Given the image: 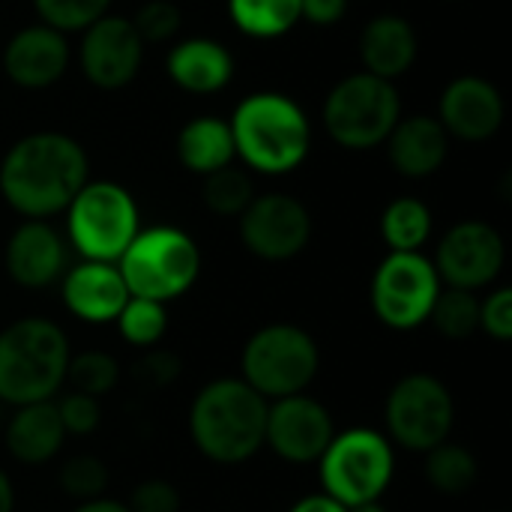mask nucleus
<instances>
[{
	"label": "nucleus",
	"instance_id": "nucleus-1",
	"mask_svg": "<svg viewBox=\"0 0 512 512\" xmlns=\"http://www.w3.org/2000/svg\"><path fill=\"white\" fill-rule=\"evenodd\" d=\"M84 147L66 132L18 138L0 162V195L24 219H51L90 180Z\"/></svg>",
	"mask_w": 512,
	"mask_h": 512
},
{
	"label": "nucleus",
	"instance_id": "nucleus-2",
	"mask_svg": "<svg viewBox=\"0 0 512 512\" xmlns=\"http://www.w3.org/2000/svg\"><path fill=\"white\" fill-rule=\"evenodd\" d=\"M234 153L249 171L282 177L297 171L312 147V123L306 111L279 90L249 93L228 120Z\"/></svg>",
	"mask_w": 512,
	"mask_h": 512
},
{
	"label": "nucleus",
	"instance_id": "nucleus-3",
	"mask_svg": "<svg viewBox=\"0 0 512 512\" xmlns=\"http://www.w3.org/2000/svg\"><path fill=\"white\" fill-rule=\"evenodd\" d=\"M267 399L243 378H219L189 405V438L216 465H243L264 447Z\"/></svg>",
	"mask_w": 512,
	"mask_h": 512
},
{
	"label": "nucleus",
	"instance_id": "nucleus-4",
	"mask_svg": "<svg viewBox=\"0 0 512 512\" xmlns=\"http://www.w3.org/2000/svg\"><path fill=\"white\" fill-rule=\"evenodd\" d=\"M69 339L48 318H21L0 330V402H48L66 384Z\"/></svg>",
	"mask_w": 512,
	"mask_h": 512
},
{
	"label": "nucleus",
	"instance_id": "nucleus-5",
	"mask_svg": "<svg viewBox=\"0 0 512 512\" xmlns=\"http://www.w3.org/2000/svg\"><path fill=\"white\" fill-rule=\"evenodd\" d=\"M129 297L171 303L183 297L201 276L198 243L174 225L141 228L117 261Z\"/></svg>",
	"mask_w": 512,
	"mask_h": 512
},
{
	"label": "nucleus",
	"instance_id": "nucleus-6",
	"mask_svg": "<svg viewBox=\"0 0 512 512\" xmlns=\"http://www.w3.org/2000/svg\"><path fill=\"white\" fill-rule=\"evenodd\" d=\"M63 213L66 237L84 261L117 264L141 231V213L132 192L114 180H87Z\"/></svg>",
	"mask_w": 512,
	"mask_h": 512
},
{
	"label": "nucleus",
	"instance_id": "nucleus-7",
	"mask_svg": "<svg viewBox=\"0 0 512 512\" xmlns=\"http://www.w3.org/2000/svg\"><path fill=\"white\" fill-rule=\"evenodd\" d=\"M318 369V342L297 324H267L255 330L240 354V378L267 402L306 393Z\"/></svg>",
	"mask_w": 512,
	"mask_h": 512
},
{
	"label": "nucleus",
	"instance_id": "nucleus-8",
	"mask_svg": "<svg viewBox=\"0 0 512 512\" xmlns=\"http://www.w3.org/2000/svg\"><path fill=\"white\" fill-rule=\"evenodd\" d=\"M318 462L324 495L336 498L342 507L381 501L396 474V453L390 438L363 426L336 432Z\"/></svg>",
	"mask_w": 512,
	"mask_h": 512
},
{
	"label": "nucleus",
	"instance_id": "nucleus-9",
	"mask_svg": "<svg viewBox=\"0 0 512 512\" xmlns=\"http://www.w3.org/2000/svg\"><path fill=\"white\" fill-rule=\"evenodd\" d=\"M402 117V99L393 81L369 72L342 78L324 102V129L345 150L381 147Z\"/></svg>",
	"mask_w": 512,
	"mask_h": 512
},
{
	"label": "nucleus",
	"instance_id": "nucleus-10",
	"mask_svg": "<svg viewBox=\"0 0 512 512\" xmlns=\"http://www.w3.org/2000/svg\"><path fill=\"white\" fill-rule=\"evenodd\" d=\"M456 420V405L444 381L426 372L405 375L393 384L384 402V426L390 444L429 453L432 447L450 441Z\"/></svg>",
	"mask_w": 512,
	"mask_h": 512
},
{
	"label": "nucleus",
	"instance_id": "nucleus-11",
	"mask_svg": "<svg viewBox=\"0 0 512 512\" xmlns=\"http://www.w3.org/2000/svg\"><path fill=\"white\" fill-rule=\"evenodd\" d=\"M441 294V279L423 252H390L369 288V300L375 309V318L399 333L417 330L429 321V312Z\"/></svg>",
	"mask_w": 512,
	"mask_h": 512
},
{
	"label": "nucleus",
	"instance_id": "nucleus-12",
	"mask_svg": "<svg viewBox=\"0 0 512 512\" xmlns=\"http://www.w3.org/2000/svg\"><path fill=\"white\" fill-rule=\"evenodd\" d=\"M237 219L243 246L261 261H291L312 240V216L306 204L285 192L255 195Z\"/></svg>",
	"mask_w": 512,
	"mask_h": 512
},
{
	"label": "nucleus",
	"instance_id": "nucleus-13",
	"mask_svg": "<svg viewBox=\"0 0 512 512\" xmlns=\"http://www.w3.org/2000/svg\"><path fill=\"white\" fill-rule=\"evenodd\" d=\"M507 261V246L498 228L480 219H468L453 225L435 252V270L441 285L447 288H462V291H480L489 288Z\"/></svg>",
	"mask_w": 512,
	"mask_h": 512
},
{
	"label": "nucleus",
	"instance_id": "nucleus-14",
	"mask_svg": "<svg viewBox=\"0 0 512 512\" xmlns=\"http://www.w3.org/2000/svg\"><path fill=\"white\" fill-rule=\"evenodd\" d=\"M336 435L330 411L306 396H285L267 405V426H264V447H270L282 462L291 465H312L324 456Z\"/></svg>",
	"mask_w": 512,
	"mask_h": 512
},
{
	"label": "nucleus",
	"instance_id": "nucleus-15",
	"mask_svg": "<svg viewBox=\"0 0 512 512\" xmlns=\"http://www.w3.org/2000/svg\"><path fill=\"white\" fill-rule=\"evenodd\" d=\"M81 72L99 90H120L141 72L144 42L132 21L123 15H102L84 27L81 39Z\"/></svg>",
	"mask_w": 512,
	"mask_h": 512
},
{
	"label": "nucleus",
	"instance_id": "nucleus-16",
	"mask_svg": "<svg viewBox=\"0 0 512 512\" xmlns=\"http://www.w3.org/2000/svg\"><path fill=\"white\" fill-rule=\"evenodd\" d=\"M447 135L459 141H489L504 123V99L498 87L480 75H462L441 93V120Z\"/></svg>",
	"mask_w": 512,
	"mask_h": 512
},
{
	"label": "nucleus",
	"instance_id": "nucleus-17",
	"mask_svg": "<svg viewBox=\"0 0 512 512\" xmlns=\"http://www.w3.org/2000/svg\"><path fill=\"white\" fill-rule=\"evenodd\" d=\"M69 69V42L66 33L48 24L21 27L3 48V72L12 84L27 90L51 87Z\"/></svg>",
	"mask_w": 512,
	"mask_h": 512
},
{
	"label": "nucleus",
	"instance_id": "nucleus-18",
	"mask_svg": "<svg viewBox=\"0 0 512 512\" xmlns=\"http://www.w3.org/2000/svg\"><path fill=\"white\" fill-rule=\"evenodd\" d=\"M66 240L45 219H24L3 252L6 273L21 288H48L66 273Z\"/></svg>",
	"mask_w": 512,
	"mask_h": 512
},
{
	"label": "nucleus",
	"instance_id": "nucleus-19",
	"mask_svg": "<svg viewBox=\"0 0 512 512\" xmlns=\"http://www.w3.org/2000/svg\"><path fill=\"white\" fill-rule=\"evenodd\" d=\"M63 306L84 324H111L129 300V288L108 261H81L60 279Z\"/></svg>",
	"mask_w": 512,
	"mask_h": 512
},
{
	"label": "nucleus",
	"instance_id": "nucleus-20",
	"mask_svg": "<svg viewBox=\"0 0 512 512\" xmlns=\"http://www.w3.org/2000/svg\"><path fill=\"white\" fill-rule=\"evenodd\" d=\"M165 72L168 78L195 96L216 93L231 84L234 78V57L231 51L210 36H189L171 45L165 57Z\"/></svg>",
	"mask_w": 512,
	"mask_h": 512
},
{
	"label": "nucleus",
	"instance_id": "nucleus-21",
	"mask_svg": "<svg viewBox=\"0 0 512 512\" xmlns=\"http://www.w3.org/2000/svg\"><path fill=\"white\" fill-rule=\"evenodd\" d=\"M384 144L393 168L402 177L420 180V177H432L444 165L450 150V135L444 132L438 117L414 114V117H399V123L393 126Z\"/></svg>",
	"mask_w": 512,
	"mask_h": 512
},
{
	"label": "nucleus",
	"instance_id": "nucleus-22",
	"mask_svg": "<svg viewBox=\"0 0 512 512\" xmlns=\"http://www.w3.org/2000/svg\"><path fill=\"white\" fill-rule=\"evenodd\" d=\"M417 48H420L417 30L411 27L408 18L393 15V12L375 15L360 33L363 72L384 78V81H396L414 66Z\"/></svg>",
	"mask_w": 512,
	"mask_h": 512
},
{
	"label": "nucleus",
	"instance_id": "nucleus-23",
	"mask_svg": "<svg viewBox=\"0 0 512 512\" xmlns=\"http://www.w3.org/2000/svg\"><path fill=\"white\" fill-rule=\"evenodd\" d=\"M6 453L21 462V465H48L63 441V423L57 417L54 399L48 402H33V405H18L15 414L6 423Z\"/></svg>",
	"mask_w": 512,
	"mask_h": 512
},
{
	"label": "nucleus",
	"instance_id": "nucleus-24",
	"mask_svg": "<svg viewBox=\"0 0 512 512\" xmlns=\"http://www.w3.org/2000/svg\"><path fill=\"white\" fill-rule=\"evenodd\" d=\"M177 159L192 174H213L225 165H234V138L228 120L219 117H195L177 132Z\"/></svg>",
	"mask_w": 512,
	"mask_h": 512
},
{
	"label": "nucleus",
	"instance_id": "nucleus-25",
	"mask_svg": "<svg viewBox=\"0 0 512 512\" xmlns=\"http://www.w3.org/2000/svg\"><path fill=\"white\" fill-rule=\"evenodd\" d=\"M234 27L252 39H279L300 21V0H228Z\"/></svg>",
	"mask_w": 512,
	"mask_h": 512
},
{
	"label": "nucleus",
	"instance_id": "nucleus-26",
	"mask_svg": "<svg viewBox=\"0 0 512 512\" xmlns=\"http://www.w3.org/2000/svg\"><path fill=\"white\" fill-rule=\"evenodd\" d=\"M381 237L390 252H420L432 237V210L420 198H396L381 213Z\"/></svg>",
	"mask_w": 512,
	"mask_h": 512
},
{
	"label": "nucleus",
	"instance_id": "nucleus-27",
	"mask_svg": "<svg viewBox=\"0 0 512 512\" xmlns=\"http://www.w3.org/2000/svg\"><path fill=\"white\" fill-rule=\"evenodd\" d=\"M426 480L438 495L459 498L477 483V459L462 444H438L426 453Z\"/></svg>",
	"mask_w": 512,
	"mask_h": 512
},
{
	"label": "nucleus",
	"instance_id": "nucleus-28",
	"mask_svg": "<svg viewBox=\"0 0 512 512\" xmlns=\"http://www.w3.org/2000/svg\"><path fill=\"white\" fill-rule=\"evenodd\" d=\"M429 321L444 339H453V342L471 339L480 330V297L462 288H441L429 312Z\"/></svg>",
	"mask_w": 512,
	"mask_h": 512
},
{
	"label": "nucleus",
	"instance_id": "nucleus-29",
	"mask_svg": "<svg viewBox=\"0 0 512 512\" xmlns=\"http://www.w3.org/2000/svg\"><path fill=\"white\" fill-rule=\"evenodd\" d=\"M201 198H204L207 210L216 216H240L255 198V183H252L249 171H243L237 165H225L204 177Z\"/></svg>",
	"mask_w": 512,
	"mask_h": 512
},
{
	"label": "nucleus",
	"instance_id": "nucleus-30",
	"mask_svg": "<svg viewBox=\"0 0 512 512\" xmlns=\"http://www.w3.org/2000/svg\"><path fill=\"white\" fill-rule=\"evenodd\" d=\"M114 324L129 345L153 348L162 342V336L168 330V309H165V303H156V300L129 297L126 306L120 309V315L114 318Z\"/></svg>",
	"mask_w": 512,
	"mask_h": 512
},
{
	"label": "nucleus",
	"instance_id": "nucleus-31",
	"mask_svg": "<svg viewBox=\"0 0 512 512\" xmlns=\"http://www.w3.org/2000/svg\"><path fill=\"white\" fill-rule=\"evenodd\" d=\"M66 381L72 384L75 393H87L93 399H102V396H108L117 387L120 366L105 351H81V354L69 357Z\"/></svg>",
	"mask_w": 512,
	"mask_h": 512
},
{
	"label": "nucleus",
	"instance_id": "nucleus-32",
	"mask_svg": "<svg viewBox=\"0 0 512 512\" xmlns=\"http://www.w3.org/2000/svg\"><path fill=\"white\" fill-rule=\"evenodd\" d=\"M57 480H60V489L69 498H75L78 504H84V501L105 498V489L111 483V474H108L105 462L96 459V456H72L69 462H63Z\"/></svg>",
	"mask_w": 512,
	"mask_h": 512
},
{
	"label": "nucleus",
	"instance_id": "nucleus-33",
	"mask_svg": "<svg viewBox=\"0 0 512 512\" xmlns=\"http://www.w3.org/2000/svg\"><path fill=\"white\" fill-rule=\"evenodd\" d=\"M42 24L60 30V33H72V30H84L93 21H99L102 15H108L111 0H33Z\"/></svg>",
	"mask_w": 512,
	"mask_h": 512
},
{
	"label": "nucleus",
	"instance_id": "nucleus-34",
	"mask_svg": "<svg viewBox=\"0 0 512 512\" xmlns=\"http://www.w3.org/2000/svg\"><path fill=\"white\" fill-rule=\"evenodd\" d=\"M180 24H183V12L171 0H147L135 12V18H132V27L141 36L144 45L147 42H168V39H174Z\"/></svg>",
	"mask_w": 512,
	"mask_h": 512
},
{
	"label": "nucleus",
	"instance_id": "nucleus-35",
	"mask_svg": "<svg viewBox=\"0 0 512 512\" xmlns=\"http://www.w3.org/2000/svg\"><path fill=\"white\" fill-rule=\"evenodd\" d=\"M57 405V417L63 423L66 435H93L102 423V408L99 399L87 396V393H66Z\"/></svg>",
	"mask_w": 512,
	"mask_h": 512
},
{
	"label": "nucleus",
	"instance_id": "nucleus-36",
	"mask_svg": "<svg viewBox=\"0 0 512 512\" xmlns=\"http://www.w3.org/2000/svg\"><path fill=\"white\" fill-rule=\"evenodd\" d=\"M480 330L495 342L512 339V291L495 288L486 300H480Z\"/></svg>",
	"mask_w": 512,
	"mask_h": 512
},
{
	"label": "nucleus",
	"instance_id": "nucleus-37",
	"mask_svg": "<svg viewBox=\"0 0 512 512\" xmlns=\"http://www.w3.org/2000/svg\"><path fill=\"white\" fill-rule=\"evenodd\" d=\"M129 512H180V492L168 480H144L132 489Z\"/></svg>",
	"mask_w": 512,
	"mask_h": 512
},
{
	"label": "nucleus",
	"instance_id": "nucleus-38",
	"mask_svg": "<svg viewBox=\"0 0 512 512\" xmlns=\"http://www.w3.org/2000/svg\"><path fill=\"white\" fill-rule=\"evenodd\" d=\"M348 0H300V21L306 18L309 24L318 27H333L345 18Z\"/></svg>",
	"mask_w": 512,
	"mask_h": 512
},
{
	"label": "nucleus",
	"instance_id": "nucleus-39",
	"mask_svg": "<svg viewBox=\"0 0 512 512\" xmlns=\"http://www.w3.org/2000/svg\"><path fill=\"white\" fill-rule=\"evenodd\" d=\"M141 375H144L150 384L162 387V384H168V381H174V378L180 375V360H174V357L165 354V351H153V354L141 363Z\"/></svg>",
	"mask_w": 512,
	"mask_h": 512
},
{
	"label": "nucleus",
	"instance_id": "nucleus-40",
	"mask_svg": "<svg viewBox=\"0 0 512 512\" xmlns=\"http://www.w3.org/2000/svg\"><path fill=\"white\" fill-rule=\"evenodd\" d=\"M288 512H348V507H342L336 498H330V495H306V498H300L294 507Z\"/></svg>",
	"mask_w": 512,
	"mask_h": 512
},
{
	"label": "nucleus",
	"instance_id": "nucleus-41",
	"mask_svg": "<svg viewBox=\"0 0 512 512\" xmlns=\"http://www.w3.org/2000/svg\"><path fill=\"white\" fill-rule=\"evenodd\" d=\"M72 512H129V507L123 501H114V498H96V501L78 504Z\"/></svg>",
	"mask_w": 512,
	"mask_h": 512
},
{
	"label": "nucleus",
	"instance_id": "nucleus-42",
	"mask_svg": "<svg viewBox=\"0 0 512 512\" xmlns=\"http://www.w3.org/2000/svg\"><path fill=\"white\" fill-rule=\"evenodd\" d=\"M15 510V489H12V480L9 474L0 468V512Z\"/></svg>",
	"mask_w": 512,
	"mask_h": 512
},
{
	"label": "nucleus",
	"instance_id": "nucleus-43",
	"mask_svg": "<svg viewBox=\"0 0 512 512\" xmlns=\"http://www.w3.org/2000/svg\"><path fill=\"white\" fill-rule=\"evenodd\" d=\"M348 512H387V507L381 501H369V504H357V507H348Z\"/></svg>",
	"mask_w": 512,
	"mask_h": 512
},
{
	"label": "nucleus",
	"instance_id": "nucleus-44",
	"mask_svg": "<svg viewBox=\"0 0 512 512\" xmlns=\"http://www.w3.org/2000/svg\"><path fill=\"white\" fill-rule=\"evenodd\" d=\"M0 417H3V402H0Z\"/></svg>",
	"mask_w": 512,
	"mask_h": 512
}]
</instances>
